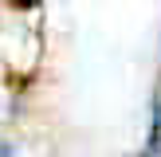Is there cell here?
Returning a JSON list of instances; mask_svg holds the SVG:
<instances>
[{"label":"cell","mask_w":161,"mask_h":157,"mask_svg":"<svg viewBox=\"0 0 161 157\" xmlns=\"http://www.w3.org/2000/svg\"><path fill=\"white\" fill-rule=\"evenodd\" d=\"M8 4H16V8H36L39 0H8Z\"/></svg>","instance_id":"6da1fadb"}]
</instances>
